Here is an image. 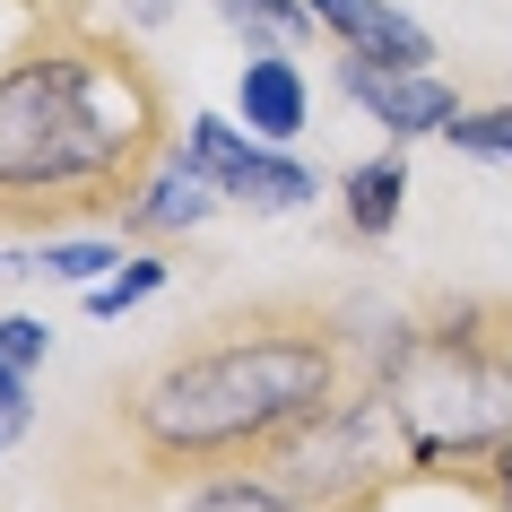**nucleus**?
<instances>
[{
  "instance_id": "nucleus-1",
  "label": "nucleus",
  "mask_w": 512,
  "mask_h": 512,
  "mask_svg": "<svg viewBox=\"0 0 512 512\" xmlns=\"http://www.w3.org/2000/svg\"><path fill=\"white\" fill-rule=\"evenodd\" d=\"M365 356L322 304L252 296L235 313L191 322L96 391V434L131 469H217L261 460L322 408H339Z\"/></svg>"
},
{
  "instance_id": "nucleus-4",
  "label": "nucleus",
  "mask_w": 512,
  "mask_h": 512,
  "mask_svg": "<svg viewBox=\"0 0 512 512\" xmlns=\"http://www.w3.org/2000/svg\"><path fill=\"white\" fill-rule=\"evenodd\" d=\"M261 469H270L287 495H304L313 512H374L391 486H408V434H400V417H391V400H382L374 365L356 374V391L339 408H322L313 426H296L287 443H270Z\"/></svg>"
},
{
  "instance_id": "nucleus-17",
  "label": "nucleus",
  "mask_w": 512,
  "mask_h": 512,
  "mask_svg": "<svg viewBox=\"0 0 512 512\" xmlns=\"http://www.w3.org/2000/svg\"><path fill=\"white\" fill-rule=\"evenodd\" d=\"M460 486H469V495H486L495 512H512V434H504V443H495V452H486V460H478V469H469Z\"/></svg>"
},
{
  "instance_id": "nucleus-7",
  "label": "nucleus",
  "mask_w": 512,
  "mask_h": 512,
  "mask_svg": "<svg viewBox=\"0 0 512 512\" xmlns=\"http://www.w3.org/2000/svg\"><path fill=\"white\" fill-rule=\"evenodd\" d=\"M339 87H348L356 105L374 113L391 139H417V131H443L460 113V96L434 70H382V61H356V53H339Z\"/></svg>"
},
{
  "instance_id": "nucleus-6",
  "label": "nucleus",
  "mask_w": 512,
  "mask_h": 512,
  "mask_svg": "<svg viewBox=\"0 0 512 512\" xmlns=\"http://www.w3.org/2000/svg\"><path fill=\"white\" fill-rule=\"evenodd\" d=\"M183 157L200 165V174H209L226 200H243V209H304V200L322 191L296 157L252 148V139H243L235 122H217V113H191V122H183Z\"/></svg>"
},
{
  "instance_id": "nucleus-18",
  "label": "nucleus",
  "mask_w": 512,
  "mask_h": 512,
  "mask_svg": "<svg viewBox=\"0 0 512 512\" xmlns=\"http://www.w3.org/2000/svg\"><path fill=\"white\" fill-rule=\"evenodd\" d=\"M27 426H35L27 374H0V452H9V443H27Z\"/></svg>"
},
{
  "instance_id": "nucleus-2",
  "label": "nucleus",
  "mask_w": 512,
  "mask_h": 512,
  "mask_svg": "<svg viewBox=\"0 0 512 512\" xmlns=\"http://www.w3.org/2000/svg\"><path fill=\"white\" fill-rule=\"evenodd\" d=\"M165 157H174L165 87L131 44L53 27L0 61V235L122 217V200Z\"/></svg>"
},
{
  "instance_id": "nucleus-8",
  "label": "nucleus",
  "mask_w": 512,
  "mask_h": 512,
  "mask_svg": "<svg viewBox=\"0 0 512 512\" xmlns=\"http://www.w3.org/2000/svg\"><path fill=\"white\" fill-rule=\"evenodd\" d=\"M313 9V27L339 35V53L356 61H382V70H434V35L408 18V9H391V0H304Z\"/></svg>"
},
{
  "instance_id": "nucleus-15",
  "label": "nucleus",
  "mask_w": 512,
  "mask_h": 512,
  "mask_svg": "<svg viewBox=\"0 0 512 512\" xmlns=\"http://www.w3.org/2000/svg\"><path fill=\"white\" fill-rule=\"evenodd\" d=\"M44 348H53V330L35 322V313H9V322H0V374H35Z\"/></svg>"
},
{
  "instance_id": "nucleus-12",
  "label": "nucleus",
  "mask_w": 512,
  "mask_h": 512,
  "mask_svg": "<svg viewBox=\"0 0 512 512\" xmlns=\"http://www.w3.org/2000/svg\"><path fill=\"white\" fill-rule=\"evenodd\" d=\"M217 18H226L252 53H287V44L313 27V9H296V0H217Z\"/></svg>"
},
{
  "instance_id": "nucleus-16",
  "label": "nucleus",
  "mask_w": 512,
  "mask_h": 512,
  "mask_svg": "<svg viewBox=\"0 0 512 512\" xmlns=\"http://www.w3.org/2000/svg\"><path fill=\"white\" fill-rule=\"evenodd\" d=\"M113 261H122L113 243H44V270H53V278H70V287H87V278H105Z\"/></svg>"
},
{
  "instance_id": "nucleus-9",
  "label": "nucleus",
  "mask_w": 512,
  "mask_h": 512,
  "mask_svg": "<svg viewBox=\"0 0 512 512\" xmlns=\"http://www.w3.org/2000/svg\"><path fill=\"white\" fill-rule=\"evenodd\" d=\"M217 200H226V191H217L209 174H200V165L183 157V148H174V157H165L157 174H148V183L131 191V200H122V217H113V235H139V243L191 235V226H200V217H209Z\"/></svg>"
},
{
  "instance_id": "nucleus-11",
  "label": "nucleus",
  "mask_w": 512,
  "mask_h": 512,
  "mask_svg": "<svg viewBox=\"0 0 512 512\" xmlns=\"http://www.w3.org/2000/svg\"><path fill=\"white\" fill-rule=\"evenodd\" d=\"M339 209H348V235H356V243H382V235H391V226H400V209H408V165H400V148H391V157L348 165Z\"/></svg>"
},
{
  "instance_id": "nucleus-13",
  "label": "nucleus",
  "mask_w": 512,
  "mask_h": 512,
  "mask_svg": "<svg viewBox=\"0 0 512 512\" xmlns=\"http://www.w3.org/2000/svg\"><path fill=\"white\" fill-rule=\"evenodd\" d=\"M443 139H452L460 157H495V165H512V105H460L452 122H443Z\"/></svg>"
},
{
  "instance_id": "nucleus-5",
  "label": "nucleus",
  "mask_w": 512,
  "mask_h": 512,
  "mask_svg": "<svg viewBox=\"0 0 512 512\" xmlns=\"http://www.w3.org/2000/svg\"><path fill=\"white\" fill-rule=\"evenodd\" d=\"M61 495L79 512H313L304 495L261 469V460H217V469H131V460H70Z\"/></svg>"
},
{
  "instance_id": "nucleus-14",
  "label": "nucleus",
  "mask_w": 512,
  "mask_h": 512,
  "mask_svg": "<svg viewBox=\"0 0 512 512\" xmlns=\"http://www.w3.org/2000/svg\"><path fill=\"white\" fill-rule=\"evenodd\" d=\"M157 287H165V252H131V270H113L87 304L113 322V313H131V304H139V296H157Z\"/></svg>"
},
{
  "instance_id": "nucleus-10",
  "label": "nucleus",
  "mask_w": 512,
  "mask_h": 512,
  "mask_svg": "<svg viewBox=\"0 0 512 512\" xmlns=\"http://www.w3.org/2000/svg\"><path fill=\"white\" fill-rule=\"evenodd\" d=\"M235 105H243V122L278 148V139H296L304 122H313V87H304V70L287 53H252V61H243Z\"/></svg>"
},
{
  "instance_id": "nucleus-3",
  "label": "nucleus",
  "mask_w": 512,
  "mask_h": 512,
  "mask_svg": "<svg viewBox=\"0 0 512 512\" xmlns=\"http://www.w3.org/2000/svg\"><path fill=\"white\" fill-rule=\"evenodd\" d=\"M374 382L408 434V478L460 486L512 434V296H460L400 322Z\"/></svg>"
}]
</instances>
